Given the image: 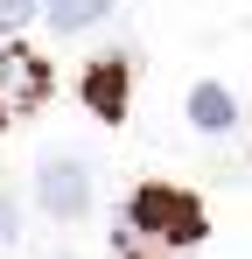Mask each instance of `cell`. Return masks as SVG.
<instances>
[{
	"instance_id": "obj_1",
	"label": "cell",
	"mask_w": 252,
	"mask_h": 259,
	"mask_svg": "<svg viewBox=\"0 0 252 259\" xmlns=\"http://www.w3.org/2000/svg\"><path fill=\"white\" fill-rule=\"evenodd\" d=\"M133 224L147 238H161V245H196L203 238V203L189 189H175V182H147L133 196Z\"/></svg>"
},
{
	"instance_id": "obj_2",
	"label": "cell",
	"mask_w": 252,
	"mask_h": 259,
	"mask_svg": "<svg viewBox=\"0 0 252 259\" xmlns=\"http://www.w3.org/2000/svg\"><path fill=\"white\" fill-rule=\"evenodd\" d=\"M35 196H42L49 217H84L91 210V175H84V161L77 154H49L35 168Z\"/></svg>"
},
{
	"instance_id": "obj_3",
	"label": "cell",
	"mask_w": 252,
	"mask_h": 259,
	"mask_svg": "<svg viewBox=\"0 0 252 259\" xmlns=\"http://www.w3.org/2000/svg\"><path fill=\"white\" fill-rule=\"evenodd\" d=\"M42 98H49V70L28 49H0V126L21 119V112H35Z\"/></svg>"
},
{
	"instance_id": "obj_4",
	"label": "cell",
	"mask_w": 252,
	"mask_h": 259,
	"mask_svg": "<svg viewBox=\"0 0 252 259\" xmlns=\"http://www.w3.org/2000/svg\"><path fill=\"white\" fill-rule=\"evenodd\" d=\"M84 105H91L98 119H126V63L119 56H98V63L84 70Z\"/></svg>"
},
{
	"instance_id": "obj_5",
	"label": "cell",
	"mask_w": 252,
	"mask_h": 259,
	"mask_svg": "<svg viewBox=\"0 0 252 259\" xmlns=\"http://www.w3.org/2000/svg\"><path fill=\"white\" fill-rule=\"evenodd\" d=\"M42 14H49V28H56V35H84L91 21H105V14H112V0H42Z\"/></svg>"
},
{
	"instance_id": "obj_6",
	"label": "cell",
	"mask_w": 252,
	"mask_h": 259,
	"mask_svg": "<svg viewBox=\"0 0 252 259\" xmlns=\"http://www.w3.org/2000/svg\"><path fill=\"white\" fill-rule=\"evenodd\" d=\"M189 119H196L203 133H224L231 119H238V105H231L224 84H196V91H189Z\"/></svg>"
},
{
	"instance_id": "obj_7",
	"label": "cell",
	"mask_w": 252,
	"mask_h": 259,
	"mask_svg": "<svg viewBox=\"0 0 252 259\" xmlns=\"http://www.w3.org/2000/svg\"><path fill=\"white\" fill-rule=\"evenodd\" d=\"M35 7L42 0H0V35H21V28L35 21Z\"/></svg>"
},
{
	"instance_id": "obj_8",
	"label": "cell",
	"mask_w": 252,
	"mask_h": 259,
	"mask_svg": "<svg viewBox=\"0 0 252 259\" xmlns=\"http://www.w3.org/2000/svg\"><path fill=\"white\" fill-rule=\"evenodd\" d=\"M14 231H21V210H14V196H0V252L14 245Z\"/></svg>"
}]
</instances>
